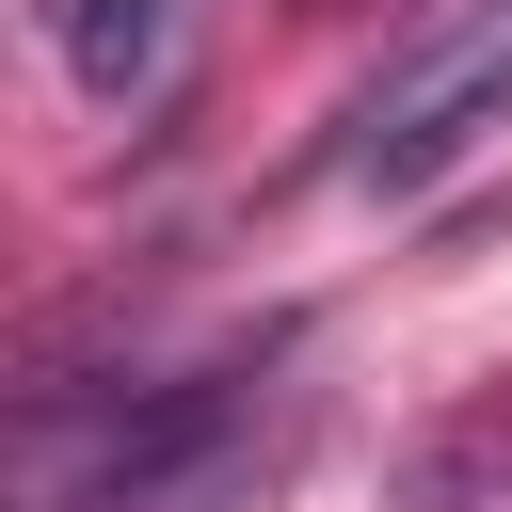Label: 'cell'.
<instances>
[{"label":"cell","mask_w":512,"mask_h":512,"mask_svg":"<svg viewBox=\"0 0 512 512\" xmlns=\"http://www.w3.org/2000/svg\"><path fill=\"white\" fill-rule=\"evenodd\" d=\"M176 32H192V0H64V64H80V96H112V112L176 64Z\"/></svg>","instance_id":"3"},{"label":"cell","mask_w":512,"mask_h":512,"mask_svg":"<svg viewBox=\"0 0 512 512\" xmlns=\"http://www.w3.org/2000/svg\"><path fill=\"white\" fill-rule=\"evenodd\" d=\"M480 128H512V0H480V16H448V32H416L368 96H352V128H336V176L352 192H432Z\"/></svg>","instance_id":"2"},{"label":"cell","mask_w":512,"mask_h":512,"mask_svg":"<svg viewBox=\"0 0 512 512\" xmlns=\"http://www.w3.org/2000/svg\"><path fill=\"white\" fill-rule=\"evenodd\" d=\"M256 416H272V336H256V352H208V368H176V384H128L112 432L32 480V512H208V496L240 480Z\"/></svg>","instance_id":"1"},{"label":"cell","mask_w":512,"mask_h":512,"mask_svg":"<svg viewBox=\"0 0 512 512\" xmlns=\"http://www.w3.org/2000/svg\"><path fill=\"white\" fill-rule=\"evenodd\" d=\"M400 496H416V512H496V496H512V384H496V400H464V416L400 464Z\"/></svg>","instance_id":"4"}]
</instances>
